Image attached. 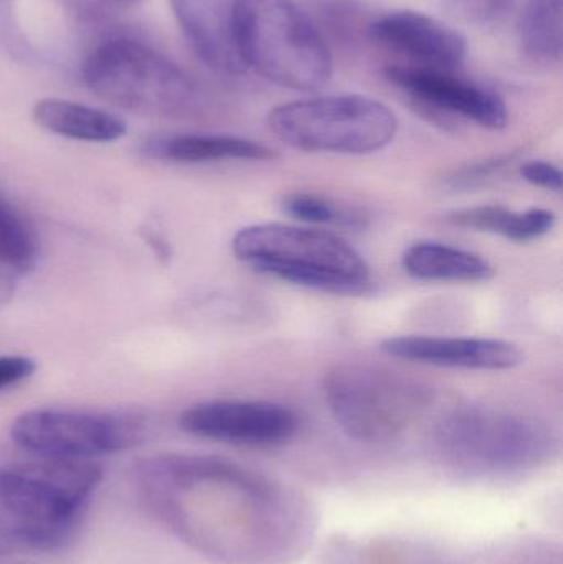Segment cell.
Segmentation results:
<instances>
[{
  "instance_id": "1",
  "label": "cell",
  "mask_w": 563,
  "mask_h": 564,
  "mask_svg": "<svg viewBox=\"0 0 563 564\" xmlns=\"http://www.w3.org/2000/svg\"><path fill=\"white\" fill-rule=\"evenodd\" d=\"M101 480L91 460L42 457L0 470V536L25 549H62Z\"/></svg>"
},
{
  "instance_id": "2",
  "label": "cell",
  "mask_w": 563,
  "mask_h": 564,
  "mask_svg": "<svg viewBox=\"0 0 563 564\" xmlns=\"http://www.w3.org/2000/svg\"><path fill=\"white\" fill-rule=\"evenodd\" d=\"M238 50L245 66L293 91H316L334 59L320 26L294 0H237Z\"/></svg>"
},
{
  "instance_id": "3",
  "label": "cell",
  "mask_w": 563,
  "mask_h": 564,
  "mask_svg": "<svg viewBox=\"0 0 563 564\" xmlns=\"http://www.w3.org/2000/svg\"><path fill=\"white\" fill-rule=\"evenodd\" d=\"M235 257L258 273L333 294H364L370 271L362 254L347 241L317 228L260 224L241 228Z\"/></svg>"
},
{
  "instance_id": "4",
  "label": "cell",
  "mask_w": 563,
  "mask_h": 564,
  "mask_svg": "<svg viewBox=\"0 0 563 564\" xmlns=\"http://www.w3.org/2000/svg\"><path fill=\"white\" fill-rule=\"evenodd\" d=\"M435 446L453 469L478 476H509L535 469L555 449L544 421L529 414L465 408L436 427Z\"/></svg>"
},
{
  "instance_id": "5",
  "label": "cell",
  "mask_w": 563,
  "mask_h": 564,
  "mask_svg": "<svg viewBox=\"0 0 563 564\" xmlns=\"http://www.w3.org/2000/svg\"><path fill=\"white\" fill-rule=\"evenodd\" d=\"M268 124L284 144L323 154H373L399 132V119L386 102L350 93L284 102L271 109Z\"/></svg>"
},
{
  "instance_id": "6",
  "label": "cell",
  "mask_w": 563,
  "mask_h": 564,
  "mask_svg": "<svg viewBox=\"0 0 563 564\" xmlns=\"http://www.w3.org/2000/svg\"><path fill=\"white\" fill-rule=\"evenodd\" d=\"M327 406L340 430L360 443H383L412 426L432 404L425 383L367 364L334 367L324 378Z\"/></svg>"
},
{
  "instance_id": "7",
  "label": "cell",
  "mask_w": 563,
  "mask_h": 564,
  "mask_svg": "<svg viewBox=\"0 0 563 564\" xmlns=\"http://www.w3.org/2000/svg\"><path fill=\"white\" fill-rule=\"evenodd\" d=\"M83 79L99 98L149 116H185L201 106L195 83L171 59L134 40H111L96 48Z\"/></svg>"
},
{
  "instance_id": "8",
  "label": "cell",
  "mask_w": 563,
  "mask_h": 564,
  "mask_svg": "<svg viewBox=\"0 0 563 564\" xmlns=\"http://www.w3.org/2000/svg\"><path fill=\"white\" fill-rule=\"evenodd\" d=\"M144 420L131 413L39 408L20 414L10 437L26 453L48 459L91 460L131 449L145 440Z\"/></svg>"
},
{
  "instance_id": "9",
  "label": "cell",
  "mask_w": 563,
  "mask_h": 564,
  "mask_svg": "<svg viewBox=\"0 0 563 564\" xmlns=\"http://www.w3.org/2000/svg\"><path fill=\"white\" fill-rule=\"evenodd\" d=\"M383 78L426 111L463 119L491 131H501L508 126V105L501 95L456 72L403 63L387 66Z\"/></svg>"
},
{
  "instance_id": "10",
  "label": "cell",
  "mask_w": 563,
  "mask_h": 564,
  "mask_svg": "<svg viewBox=\"0 0 563 564\" xmlns=\"http://www.w3.org/2000/svg\"><path fill=\"white\" fill-rule=\"evenodd\" d=\"M178 426L192 436L238 446H278L297 431L290 408L267 401L212 400L192 404L178 417Z\"/></svg>"
},
{
  "instance_id": "11",
  "label": "cell",
  "mask_w": 563,
  "mask_h": 564,
  "mask_svg": "<svg viewBox=\"0 0 563 564\" xmlns=\"http://www.w3.org/2000/svg\"><path fill=\"white\" fill-rule=\"evenodd\" d=\"M376 45L407 58L419 68L458 72L468 59L466 36L455 26L416 10H393L367 26Z\"/></svg>"
},
{
  "instance_id": "12",
  "label": "cell",
  "mask_w": 563,
  "mask_h": 564,
  "mask_svg": "<svg viewBox=\"0 0 563 564\" xmlns=\"http://www.w3.org/2000/svg\"><path fill=\"white\" fill-rule=\"evenodd\" d=\"M380 350L402 360L468 370H511L524 361L521 347L501 338L400 335L380 341Z\"/></svg>"
},
{
  "instance_id": "13",
  "label": "cell",
  "mask_w": 563,
  "mask_h": 564,
  "mask_svg": "<svg viewBox=\"0 0 563 564\" xmlns=\"http://www.w3.org/2000/svg\"><path fill=\"white\" fill-rule=\"evenodd\" d=\"M171 6L185 40L205 66L224 76L247 72L235 29L237 0H171Z\"/></svg>"
},
{
  "instance_id": "14",
  "label": "cell",
  "mask_w": 563,
  "mask_h": 564,
  "mask_svg": "<svg viewBox=\"0 0 563 564\" xmlns=\"http://www.w3.org/2000/svg\"><path fill=\"white\" fill-rule=\"evenodd\" d=\"M144 154L158 161L204 164L221 161H271L277 158L268 145L227 134H174L145 142Z\"/></svg>"
},
{
  "instance_id": "15",
  "label": "cell",
  "mask_w": 563,
  "mask_h": 564,
  "mask_svg": "<svg viewBox=\"0 0 563 564\" xmlns=\"http://www.w3.org/2000/svg\"><path fill=\"white\" fill-rule=\"evenodd\" d=\"M33 119L52 134L83 142H115L124 138L128 124L112 112L65 99H40Z\"/></svg>"
},
{
  "instance_id": "16",
  "label": "cell",
  "mask_w": 563,
  "mask_h": 564,
  "mask_svg": "<svg viewBox=\"0 0 563 564\" xmlns=\"http://www.w3.org/2000/svg\"><path fill=\"white\" fill-rule=\"evenodd\" d=\"M402 267L409 276L422 281L483 282L495 276V268L479 254L435 241L407 248Z\"/></svg>"
},
{
  "instance_id": "17",
  "label": "cell",
  "mask_w": 563,
  "mask_h": 564,
  "mask_svg": "<svg viewBox=\"0 0 563 564\" xmlns=\"http://www.w3.org/2000/svg\"><path fill=\"white\" fill-rule=\"evenodd\" d=\"M448 221L456 227L499 235L518 243H528L551 234L557 224V217L554 212L544 208L512 212L498 205H481L452 212Z\"/></svg>"
},
{
  "instance_id": "18",
  "label": "cell",
  "mask_w": 563,
  "mask_h": 564,
  "mask_svg": "<svg viewBox=\"0 0 563 564\" xmlns=\"http://www.w3.org/2000/svg\"><path fill=\"white\" fill-rule=\"evenodd\" d=\"M518 43L524 58L541 68H554L563 56V0H526L518 23Z\"/></svg>"
},
{
  "instance_id": "19",
  "label": "cell",
  "mask_w": 563,
  "mask_h": 564,
  "mask_svg": "<svg viewBox=\"0 0 563 564\" xmlns=\"http://www.w3.org/2000/svg\"><path fill=\"white\" fill-rule=\"evenodd\" d=\"M39 258L35 228L6 195L0 194V264L15 276H22L36 267Z\"/></svg>"
},
{
  "instance_id": "20",
  "label": "cell",
  "mask_w": 563,
  "mask_h": 564,
  "mask_svg": "<svg viewBox=\"0 0 563 564\" xmlns=\"http://www.w3.org/2000/svg\"><path fill=\"white\" fill-rule=\"evenodd\" d=\"M283 210L296 220L310 225H337V227H360L362 217L349 208L311 194H294L284 198Z\"/></svg>"
},
{
  "instance_id": "21",
  "label": "cell",
  "mask_w": 563,
  "mask_h": 564,
  "mask_svg": "<svg viewBox=\"0 0 563 564\" xmlns=\"http://www.w3.org/2000/svg\"><path fill=\"white\" fill-rule=\"evenodd\" d=\"M446 9L476 29H496L515 12L518 0H443Z\"/></svg>"
},
{
  "instance_id": "22",
  "label": "cell",
  "mask_w": 563,
  "mask_h": 564,
  "mask_svg": "<svg viewBox=\"0 0 563 564\" xmlns=\"http://www.w3.org/2000/svg\"><path fill=\"white\" fill-rule=\"evenodd\" d=\"M521 175L529 184L545 191L561 194L563 188V174L557 165L545 161H529L522 164Z\"/></svg>"
},
{
  "instance_id": "23",
  "label": "cell",
  "mask_w": 563,
  "mask_h": 564,
  "mask_svg": "<svg viewBox=\"0 0 563 564\" xmlns=\"http://www.w3.org/2000/svg\"><path fill=\"white\" fill-rule=\"evenodd\" d=\"M36 371L33 358L25 355H2L0 357V391L25 381Z\"/></svg>"
},
{
  "instance_id": "24",
  "label": "cell",
  "mask_w": 563,
  "mask_h": 564,
  "mask_svg": "<svg viewBox=\"0 0 563 564\" xmlns=\"http://www.w3.org/2000/svg\"><path fill=\"white\" fill-rule=\"evenodd\" d=\"M15 278L12 271L0 264V307L12 299L15 292Z\"/></svg>"
},
{
  "instance_id": "25",
  "label": "cell",
  "mask_w": 563,
  "mask_h": 564,
  "mask_svg": "<svg viewBox=\"0 0 563 564\" xmlns=\"http://www.w3.org/2000/svg\"><path fill=\"white\" fill-rule=\"evenodd\" d=\"M118 2L134 3L139 2V0H118Z\"/></svg>"
}]
</instances>
